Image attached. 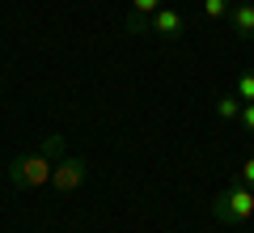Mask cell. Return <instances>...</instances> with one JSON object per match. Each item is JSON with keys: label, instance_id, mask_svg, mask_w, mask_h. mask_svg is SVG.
Listing matches in <instances>:
<instances>
[{"label": "cell", "instance_id": "obj_1", "mask_svg": "<svg viewBox=\"0 0 254 233\" xmlns=\"http://www.w3.org/2000/svg\"><path fill=\"white\" fill-rule=\"evenodd\" d=\"M212 216H216L220 225H246L254 216V187L233 182L229 191H220V195L212 199Z\"/></svg>", "mask_w": 254, "mask_h": 233}, {"label": "cell", "instance_id": "obj_2", "mask_svg": "<svg viewBox=\"0 0 254 233\" xmlns=\"http://www.w3.org/2000/svg\"><path fill=\"white\" fill-rule=\"evenodd\" d=\"M51 170H55V161L43 157V153L13 157V161H9V182L17 191H34V187H47V182H51Z\"/></svg>", "mask_w": 254, "mask_h": 233}, {"label": "cell", "instance_id": "obj_3", "mask_svg": "<svg viewBox=\"0 0 254 233\" xmlns=\"http://www.w3.org/2000/svg\"><path fill=\"white\" fill-rule=\"evenodd\" d=\"M85 178H89V161H85V157H72V153H68V157H60V161H55L51 182H47V187H55L60 195H72V191L81 187Z\"/></svg>", "mask_w": 254, "mask_h": 233}, {"label": "cell", "instance_id": "obj_4", "mask_svg": "<svg viewBox=\"0 0 254 233\" xmlns=\"http://www.w3.org/2000/svg\"><path fill=\"white\" fill-rule=\"evenodd\" d=\"M144 30H153V34H161V38H178L182 34V13H174V9H157L153 17H148V26Z\"/></svg>", "mask_w": 254, "mask_h": 233}, {"label": "cell", "instance_id": "obj_5", "mask_svg": "<svg viewBox=\"0 0 254 233\" xmlns=\"http://www.w3.org/2000/svg\"><path fill=\"white\" fill-rule=\"evenodd\" d=\"M127 9H131V17H127V30H131V34H140V30L148 26V17L161 9V0H127Z\"/></svg>", "mask_w": 254, "mask_h": 233}, {"label": "cell", "instance_id": "obj_6", "mask_svg": "<svg viewBox=\"0 0 254 233\" xmlns=\"http://www.w3.org/2000/svg\"><path fill=\"white\" fill-rule=\"evenodd\" d=\"M229 26L237 38H254V4H233L229 9Z\"/></svg>", "mask_w": 254, "mask_h": 233}, {"label": "cell", "instance_id": "obj_7", "mask_svg": "<svg viewBox=\"0 0 254 233\" xmlns=\"http://www.w3.org/2000/svg\"><path fill=\"white\" fill-rule=\"evenodd\" d=\"M38 153H43V157H51V161H60V157H68V140H64V136H43Z\"/></svg>", "mask_w": 254, "mask_h": 233}, {"label": "cell", "instance_id": "obj_8", "mask_svg": "<svg viewBox=\"0 0 254 233\" xmlns=\"http://www.w3.org/2000/svg\"><path fill=\"white\" fill-rule=\"evenodd\" d=\"M216 115L225 119V123H233V119L242 115V98H237V93H225V98H216Z\"/></svg>", "mask_w": 254, "mask_h": 233}, {"label": "cell", "instance_id": "obj_9", "mask_svg": "<svg viewBox=\"0 0 254 233\" xmlns=\"http://www.w3.org/2000/svg\"><path fill=\"white\" fill-rule=\"evenodd\" d=\"M203 13H208L212 21H225L229 17V0H203Z\"/></svg>", "mask_w": 254, "mask_h": 233}, {"label": "cell", "instance_id": "obj_10", "mask_svg": "<svg viewBox=\"0 0 254 233\" xmlns=\"http://www.w3.org/2000/svg\"><path fill=\"white\" fill-rule=\"evenodd\" d=\"M237 98L254 102V72H242V77H237Z\"/></svg>", "mask_w": 254, "mask_h": 233}, {"label": "cell", "instance_id": "obj_11", "mask_svg": "<svg viewBox=\"0 0 254 233\" xmlns=\"http://www.w3.org/2000/svg\"><path fill=\"white\" fill-rule=\"evenodd\" d=\"M237 123H242L246 132L254 136V102H242V115H237Z\"/></svg>", "mask_w": 254, "mask_h": 233}, {"label": "cell", "instance_id": "obj_12", "mask_svg": "<svg viewBox=\"0 0 254 233\" xmlns=\"http://www.w3.org/2000/svg\"><path fill=\"white\" fill-rule=\"evenodd\" d=\"M237 182L254 187V157H246V161H242V170H237Z\"/></svg>", "mask_w": 254, "mask_h": 233}, {"label": "cell", "instance_id": "obj_13", "mask_svg": "<svg viewBox=\"0 0 254 233\" xmlns=\"http://www.w3.org/2000/svg\"><path fill=\"white\" fill-rule=\"evenodd\" d=\"M237 4H254V0H237Z\"/></svg>", "mask_w": 254, "mask_h": 233}]
</instances>
